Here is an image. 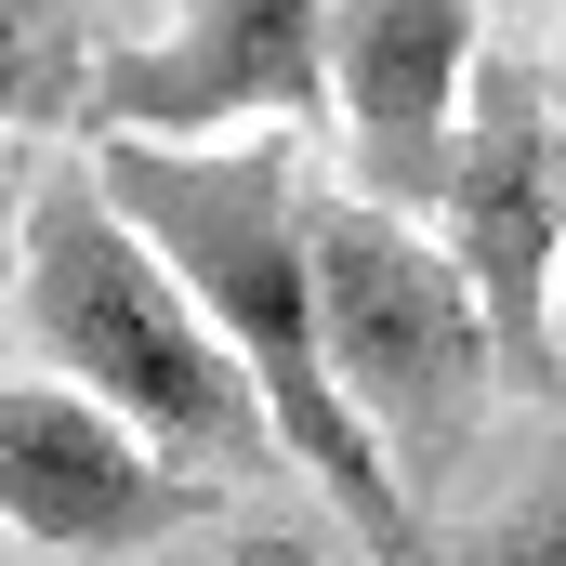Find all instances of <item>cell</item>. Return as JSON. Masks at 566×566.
Wrapping results in <instances>:
<instances>
[{
	"instance_id": "cell-6",
	"label": "cell",
	"mask_w": 566,
	"mask_h": 566,
	"mask_svg": "<svg viewBox=\"0 0 566 566\" xmlns=\"http://www.w3.org/2000/svg\"><path fill=\"white\" fill-rule=\"evenodd\" d=\"M474 53H488V0H329V133L369 211L434 224Z\"/></svg>"
},
{
	"instance_id": "cell-4",
	"label": "cell",
	"mask_w": 566,
	"mask_h": 566,
	"mask_svg": "<svg viewBox=\"0 0 566 566\" xmlns=\"http://www.w3.org/2000/svg\"><path fill=\"white\" fill-rule=\"evenodd\" d=\"M434 251L474 290L501 382L566 396V343H554V290H566V171H554V93L541 53L488 27L474 80H461V133H448V185H434Z\"/></svg>"
},
{
	"instance_id": "cell-10",
	"label": "cell",
	"mask_w": 566,
	"mask_h": 566,
	"mask_svg": "<svg viewBox=\"0 0 566 566\" xmlns=\"http://www.w3.org/2000/svg\"><path fill=\"white\" fill-rule=\"evenodd\" d=\"M541 93H554V171H566V0H554V53H541ZM554 343H566V290H554Z\"/></svg>"
},
{
	"instance_id": "cell-1",
	"label": "cell",
	"mask_w": 566,
	"mask_h": 566,
	"mask_svg": "<svg viewBox=\"0 0 566 566\" xmlns=\"http://www.w3.org/2000/svg\"><path fill=\"white\" fill-rule=\"evenodd\" d=\"M93 185L171 264V290L211 316V343L238 356V382L277 422V461H303L329 488V514L382 566H409L422 554V514L396 501L382 448L356 434V409L329 396V356H316V251H303L316 185H303V145L290 133H251V145H93Z\"/></svg>"
},
{
	"instance_id": "cell-3",
	"label": "cell",
	"mask_w": 566,
	"mask_h": 566,
	"mask_svg": "<svg viewBox=\"0 0 566 566\" xmlns=\"http://www.w3.org/2000/svg\"><path fill=\"white\" fill-rule=\"evenodd\" d=\"M303 251H316V356H329V396L356 409V434L382 448L396 501L422 514L434 488L461 474V448L488 422V316L474 290L448 277L434 224H396L369 198H316L303 211Z\"/></svg>"
},
{
	"instance_id": "cell-9",
	"label": "cell",
	"mask_w": 566,
	"mask_h": 566,
	"mask_svg": "<svg viewBox=\"0 0 566 566\" xmlns=\"http://www.w3.org/2000/svg\"><path fill=\"white\" fill-rule=\"evenodd\" d=\"M448 566H566V461L541 474V488H514V501H501Z\"/></svg>"
},
{
	"instance_id": "cell-5",
	"label": "cell",
	"mask_w": 566,
	"mask_h": 566,
	"mask_svg": "<svg viewBox=\"0 0 566 566\" xmlns=\"http://www.w3.org/2000/svg\"><path fill=\"white\" fill-rule=\"evenodd\" d=\"M277 119L290 145L329 133V0H171V27L93 66V145H198Z\"/></svg>"
},
{
	"instance_id": "cell-11",
	"label": "cell",
	"mask_w": 566,
	"mask_h": 566,
	"mask_svg": "<svg viewBox=\"0 0 566 566\" xmlns=\"http://www.w3.org/2000/svg\"><path fill=\"white\" fill-rule=\"evenodd\" d=\"M13 224H27V185H13V158H0V290H13Z\"/></svg>"
},
{
	"instance_id": "cell-8",
	"label": "cell",
	"mask_w": 566,
	"mask_h": 566,
	"mask_svg": "<svg viewBox=\"0 0 566 566\" xmlns=\"http://www.w3.org/2000/svg\"><path fill=\"white\" fill-rule=\"evenodd\" d=\"M93 66H106L93 0H0V133H80Z\"/></svg>"
},
{
	"instance_id": "cell-7",
	"label": "cell",
	"mask_w": 566,
	"mask_h": 566,
	"mask_svg": "<svg viewBox=\"0 0 566 566\" xmlns=\"http://www.w3.org/2000/svg\"><path fill=\"white\" fill-rule=\"evenodd\" d=\"M211 488H185L171 461H145L133 434L106 422L66 382H0V527L40 554H158L171 527H198Z\"/></svg>"
},
{
	"instance_id": "cell-2",
	"label": "cell",
	"mask_w": 566,
	"mask_h": 566,
	"mask_svg": "<svg viewBox=\"0 0 566 566\" xmlns=\"http://www.w3.org/2000/svg\"><path fill=\"white\" fill-rule=\"evenodd\" d=\"M13 303H27V343L53 356V382L93 396V409L133 434L145 461H171L185 488H238V474L277 461L264 396L238 382V356L211 343V316L171 290V264L106 211L93 158H66V171L27 185Z\"/></svg>"
}]
</instances>
